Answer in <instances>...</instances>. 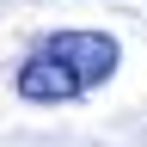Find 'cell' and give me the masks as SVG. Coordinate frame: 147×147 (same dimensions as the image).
<instances>
[{
    "mask_svg": "<svg viewBox=\"0 0 147 147\" xmlns=\"http://www.w3.org/2000/svg\"><path fill=\"white\" fill-rule=\"evenodd\" d=\"M123 61V43L110 31H55L18 61V98L25 104H67L98 92Z\"/></svg>",
    "mask_w": 147,
    "mask_h": 147,
    "instance_id": "obj_1",
    "label": "cell"
}]
</instances>
